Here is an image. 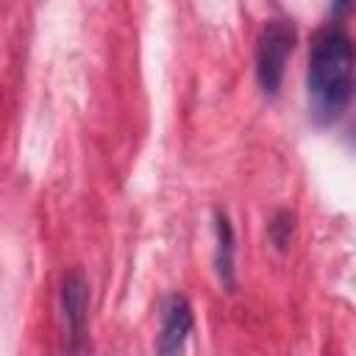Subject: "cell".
Listing matches in <instances>:
<instances>
[{
  "label": "cell",
  "instance_id": "obj_5",
  "mask_svg": "<svg viewBox=\"0 0 356 356\" xmlns=\"http://www.w3.org/2000/svg\"><path fill=\"white\" fill-rule=\"evenodd\" d=\"M234 259H236V236H234L231 217L222 209H214V270L225 289H234L236 284Z\"/></svg>",
  "mask_w": 356,
  "mask_h": 356
},
{
  "label": "cell",
  "instance_id": "obj_1",
  "mask_svg": "<svg viewBox=\"0 0 356 356\" xmlns=\"http://www.w3.org/2000/svg\"><path fill=\"white\" fill-rule=\"evenodd\" d=\"M353 95V44L339 25H323L312 36L306 67L309 114L317 125L337 122Z\"/></svg>",
  "mask_w": 356,
  "mask_h": 356
},
{
  "label": "cell",
  "instance_id": "obj_4",
  "mask_svg": "<svg viewBox=\"0 0 356 356\" xmlns=\"http://www.w3.org/2000/svg\"><path fill=\"white\" fill-rule=\"evenodd\" d=\"M192 306L181 292H172L161 303V325L156 339V356H184L192 334Z\"/></svg>",
  "mask_w": 356,
  "mask_h": 356
},
{
  "label": "cell",
  "instance_id": "obj_3",
  "mask_svg": "<svg viewBox=\"0 0 356 356\" xmlns=\"http://www.w3.org/2000/svg\"><path fill=\"white\" fill-rule=\"evenodd\" d=\"M61 314H64V328H67V356H86L89 350V281L81 267L64 275Z\"/></svg>",
  "mask_w": 356,
  "mask_h": 356
},
{
  "label": "cell",
  "instance_id": "obj_6",
  "mask_svg": "<svg viewBox=\"0 0 356 356\" xmlns=\"http://www.w3.org/2000/svg\"><path fill=\"white\" fill-rule=\"evenodd\" d=\"M292 228H295V214L286 211V209H281V211L273 217V222H270V239H273V245H275L278 250H286V248H289Z\"/></svg>",
  "mask_w": 356,
  "mask_h": 356
},
{
  "label": "cell",
  "instance_id": "obj_2",
  "mask_svg": "<svg viewBox=\"0 0 356 356\" xmlns=\"http://www.w3.org/2000/svg\"><path fill=\"white\" fill-rule=\"evenodd\" d=\"M298 31L286 19H270L256 39V81L267 97H278Z\"/></svg>",
  "mask_w": 356,
  "mask_h": 356
}]
</instances>
